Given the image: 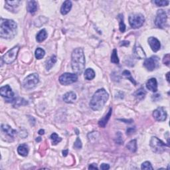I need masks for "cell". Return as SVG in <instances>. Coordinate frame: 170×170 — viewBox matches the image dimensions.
I'll list each match as a JSON object with an SVG mask.
<instances>
[{"mask_svg":"<svg viewBox=\"0 0 170 170\" xmlns=\"http://www.w3.org/2000/svg\"><path fill=\"white\" fill-rule=\"evenodd\" d=\"M5 4H7L6 9L10 11H13L16 10L17 7H19V5L21 4L20 1H5Z\"/></svg>","mask_w":170,"mask_h":170,"instance_id":"44dd1931","label":"cell"},{"mask_svg":"<svg viewBox=\"0 0 170 170\" xmlns=\"http://www.w3.org/2000/svg\"><path fill=\"white\" fill-rule=\"evenodd\" d=\"M154 3L155 4H156L157 6H160V7H162V6H167V5H168L169 4V1H166V0H162V1H154Z\"/></svg>","mask_w":170,"mask_h":170,"instance_id":"836d02e7","label":"cell"},{"mask_svg":"<svg viewBox=\"0 0 170 170\" xmlns=\"http://www.w3.org/2000/svg\"><path fill=\"white\" fill-rule=\"evenodd\" d=\"M45 55V51L41 48H37L35 50V55L37 59H41L44 57Z\"/></svg>","mask_w":170,"mask_h":170,"instance_id":"f546056e","label":"cell"},{"mask_svg":"<svg viewBox=\"0 0 170 170\" xmlns=\"http://www.w3.org/2000/svg\"><path fill=\"white\" fill-rule=\"evenodd\" d=\"M50 138L52 142V144L54 146L59 144V143L61 142L62 140V138H60V137H59L56 133H53L51 135H50Z\"/></svg>","mask_w":170,"mask_h":170,"instance_id":"f1b7e54d","label":"cell"},{"mask_svg":"<svg viewBox=\"0 0 170 170\" xmlns=\"http://www.w3.org/2000/svg\"><path fill=\"white\" fill-rule=\"evenodd\" d=\"M1 129L2 132H4L10 137H11V138H13V137L16 136L17 134V131L16 130H13V128H11V127L8 126V125L2 124Z\"/></svg>","mask_w":170,"mask_h":170,"instance_id":"9a60e30c","label":"cell"},{"mask_svg":"<svg viewBox=\"0 0 170 170\" xmlns=\"http://www.w3.org/2000/svg\"><path fill=\"white\" fill-rule=\"evenodd\" d=\"M126 148L129 150L131 152H136L137 150V141L136 140H132L130 142H128V144L126 146Z\"/></svg>","mask_w":170,"mask_h":170,"instance_id":"4316f807","label":"cell"},{"mask_svg":"<svg viewBox=\"0 0 170 170\" xmlns=\"http://www.w3.org/2000/svg\"><path fill=\"white\" fill-rule=\"evenodd\" d=\"M72 2L69 0L68 1H65L63 4H62L61 8V13L62 15H67L68 13H69L71 8H72Z\"/></svg>","mask_w":170,"mask_h":170,"instance_id":"ac0fdd59","label":"cell"},{"mask_svg":"<svg viewBox=\"0 0 170 170\" xmlns=\"http://www.w3.org/2000/svg\"><path fill=\"white\" fill-rule=\"evenodd\" d=\"M19 50V46H16V47H14L13 48L10 49L9 51H7L6 53H5L4 56H3V57H2L3 61L6 64L12 63V62H14L17 58Z\"/></svg>","mask_w":170,"mask_h":170,"instance_id":"52a82bcc","label":"cell"},{"mask_svg":"<svg viewBox=\"0 0 170 170\" xmlns=\"http://www.w3.org/2000/svg\"><path fill=\"white\" fill-rule=\"evenodd\" d=\"M134 95L137 100H142L145 98L146 95V92L143 88H140L134 94Z\"/></svg>","mask_w":170,"mask_h":170,"instance_id":"d4e9b609","label":"cell"},{"mask_svg":"<svg viewBox=\"0 0 170 170\" xmlns=\"http://www.w3.org/2000/svg\"><path fill=\"white\" fill-rule=\"evenodd\" d=\"M0 94L1 97L6 98L7 102H13L14 100V93L9 85L2 86L0 89Z\"/></svg>","mask_w":170,"mask_h":170,"instance_id":"8fae6325","label":"cell"},{"mask_svg":"<svg viewBox=\"0 0 170 170\" xmlns=\"http://www.w3.org/2000/svg\"><path fill=\"white\" fill-rule=\"evenodd\" d=\"M76 99V94L74 92H68L64 95L63 100L66 103H73Z\"/></svg>","mask_w":170,"mask_h":170,"instance_id":"e0dca14e","label":"cell"},{"mask_svg":"<svg viewBox=\"0 0 170 170\" xmlns=\"http://www.w3.org/2000/svg\"><path fill=\"white\" fill-rule=\"evenodd\" d=\"M118 19L119 20V29L122 33H124L126 31V25L124 22V16L122 14H119L118 16Z\"/></svg>","mask_w":170,"mask_h":170,"instance_id":"83f0119b","label":"cell"},{"mask_svg":"<svg viewBox=\"0 0 170 170\" xmlns=\"http://www.w3.org/2000/svg\"><path fill=\"white\" fill-rule=\"evenodd\" d=\"M108 98L109 95L108 92L105 91V89H98L91 98L90 102L91 108L94 111L100 110L105 105Z\"/></svg>","mask_w":170,"mask_h":170,"instance_id":"3957f363","label":"cell"},{"mask_svg":"<svg viewBox=\"0 0 170 170\" xmlns=\"http://www.w3.org/2000/svg\"><path fill=\"white\" fill-rule=\"evenodd\" d=\"M144 66L149 71H153L159 67V58L157 56H152L148 59H146Z\"/></svg>","mask_w":170,"mask_h":170,"instance_id":"30bf717a","label":"cell"},{"mask_svg":"<svg viewBox=\"0 0 170 170\" xmlns=\"http://www.w3.org/2000/svg\"><path fill=\"white\" fill-rule=\"evenodd\" d=\"M150 147L152 151L156 154H162L166 151L167 146L157 137H152L150 140Z\"/></svg>","mask_w":170,"mask_h":170,"instance_id":"277c9868","label":"cell"},{"mask_svg":"<svg viewBox=\"0 0 170 170\" xmlns=\"http://www.w3.org/2000/svg\"><path fill=\"white\" fill-rule=\"evenodd\" d=\"M168 19V16L166 11L163 10H159L157 11L156 19H155V25L158 28L163 29L166 26Z\"/></svg>","mask_w":170,"mask_h":170,"instance_id":"9c48e42d","label":"cell"},{"mask_svg":"<svg viewBox=\"0 0 170 170\" xmlns=\"http://www.w3.org/2000/svg\"><path fill=\"white\" fill-rule=\"evenodd\" d=\"M71 67L74 73L81 74L85 67V56L82 48L74 49L71 55Z\"/></svg>","mask_w":170,"mask_h":170,"instance_id":"6da1fadb","label":"cell"},{"mask_svg":"<svg viewBox=\"0 0 170 170\" xmlns=\"http://www.w3.org/2000/svg\"><path fill=\"white\" fill-rule=\"evenodd\" d=\"M37 2L35 1H29L27 5V10L28 12L33 14L37 11Z\"/></svg>","mask_w":170,"mask_h":170,"instance_id":"ffe728a7","label":"cell"},{"mask_svg":"<svg viewBox=\"0 0 170 170\" xmlns=\"http://www.w3.org/2000/svg\"><path fill=\"white\" fill-rule=\"evenodd\" d=\"M135 132V129L133 128H130L127 130V134H132Z\"/></svg>","mask_w":170,"mask_h":170,"instance_id":"ab89813d","label":"cell"},{"mask_svg":"<svg viewBox=\"0 0 170 170\" xmlns=\"http://www.w3.org/2000/svg\"><path fill=\"white\" fill-rule=\"evenodd\" d=\"M148 41V44L150 45L151 50H153L154 52H157L160 49L161 44H160V41L158 40L157 38L154 37H149Z\"/></svg>","mask_w":170,"mask_h":170,"instance_id":"4fadbf2b","label":"cell"},{"mask_svg":"<svg viewBox=\"0 0 170 170\" xmlns=\"http://www.w3.org/2000/svg\"><path fill=\"white\" fill-rule=\"evenodd\" d=\"M47 36H48V34H47V32L45 29H42L36 35V39L39 43L43 42V41H45L47 39Z\"/></svg>","mask_w":170,"mask_h":170,"instance_id":"603a6c76","label":"cell"},{"mask_svg":"<svg viewBox=\"0 0 170 170\" xmlns=\"http://www.w3.org/2000/svg\"><path fill=\"white\" fill-rule=\"evenodd\" d=\"M95 77V73L92 68H87L85 72V78L88 80H91Z\"/></svg>","mask_w":170,"mask_h":170,"instance_id":"484cf974","label":"cell"},{"mask_svg":"<svg viewBox=\"0 0 170 170\" xmlns=\"http://www.w3.org/2000/svg\"><path fill=\"white\" fill-rule=\"evenodd\" d=\"M153 116L157 121L163 122L166 120L167 113L163 108H162V107H159V108H157L154 111Z\"/></svg>","mask_w":170,"mask_h":170,"instance_id":"7c38bea8","label":"cell"},{"mask_svg":"<svg viewBox=\"0 0 170 170\" xmlns=\"http://www.w3.org/2000/svg\"><path fill=\"white\" fill-rule=\"evenodd\" d=\"M102 170H107V169H110V166L108 164H106V163H102L100 165V168Z\"/></svg>","mask_w":170,"mask_h":170,"instance_id":"74e56055","label":"cell"},{"mask_svg":"<svg viewBox=\"0 0 170 170\" xmlns=\"http://www.w3.org/2000/svg\"><path fill=\"white\" fill-rule=\"evenodd\" d=\"M88 169H98V168L97 165L96 163H92V164H91V165L89 166Z\"/></svg>","mask_w":170,"mask_h":170,"instance_id":"f35d334b","label":"cell"},{"mask_svg":"<svg viewBox=\"0 0 170 170\" xmlns=\"http://www.w3.org/2000/svg\"><path fill=\"white\" fill-rule=\"evenodd\" d=\"M82 146V144L81 140H80L79 138H77L75 142H74V148H75L76 149H81Z\"/></svg>","mask_w":170,"mask_h":170,"instance_id":"d590c367","label":"cell"},{"mask_svg":"<svg viewBox=\"0 0 170 170\" xmlns=\"http://www.w3.org/2000/svg\"><path fill=\"white\" fill-rule=\"evenodd\" d=\"M39 82V77L38 74H31L25 79L23 82V86L27 90H31L37 85Z\"/></svg>","mask_w":170,"mask_h":170,"instance_id":"5b68a950","label":"cell"},{"mask_svg":"<svg viewBox=\"0 0 170 170\" xmlns=\"http://www.w3.org/2000/svg\"><path fill=\"white\" fill-rule=\"evenodd\" d=\"M68 150H65L62 151V156H63L64 157H66L67 156V154H68Z\"/></svg>","mask_w":170,"mask_h":170,"instance_id":"b9f144b4","label":"cell"},{"mask_svg":"<svg viewBox=\"0 0 170 170\" xmlns=\"http://www.w3.org/2000/svg\"><path fill=\"white\" fill-rule=\"evenodd\" d=\"M39 134L40 135H43V134H45V130L43 129L40 130L39 131Z\"/></svg>","mask_w":170,"mask_h":170,"instance_id":"7bdbcfd3","label":"cell"},{"mask_svg":"<svg viewBox=\"0 0 170 170\" xmlns=\"http://www.w3.org/2000/svg\"><path fill=\"white\" fill-rule=\"evenodd\" d=\"M141 169H151V170H153V167H152L150 162H145L144 163H143L142 164Z\"/></svg>","mask_w":170,"mask_h":170,"instance_id":"d6a6232c","label":"cell"},{"mask_svg":"<svg viewBox=\"0 0 170 170\" xmlns=\"http://www.w3.org/2000/svg\"><path fill=\"white\" fill-rule=\"evenodd\" d=\"M17 152L20 156L25 157L28 155L29 153V147L27 144H22L17 148Z\"/></svg>","mask_w":170,"mask_h":170,"instance_id":"7402d4cb","label":"cell"},{"mask_svg":"<svg viewBox=\"0 0 170 170\" xmlns=\"http://www.w3.org/2000/svg\"><path fill=\"white\" fill-rule=\"evenodd\" d=\"M59 82L62 85H68L75 82L78 80V76L74 73H65L59 77Z\"/></svg>","mask_w":170,"mask_h":170,"instance_id":"ba28073f","label":"cell"},{"mask_svg":"<svg viewBox=\"0 0 170 170\" xmlns=\"http://www.w3.org/2000/svg\"><path fill=\"white\" fill-rule=\"evenodd\" d=\"M169 73H167V74H166V78H167V80H168V82H169Z\"/></svg>","mask_w":170,"mask_h":170,"instance_id":"ee69618b","label":"cell"},{"mask_svg":"<svg viewBox=\"0 0 170 170\" xmlns=\"http://www.w3.org/2000/svg\"><path fill=\"white\" fill-rule=\"evenodd\" d=\"M116 142L118 144H123V140H122V135L121 132H117L116 134Z\"/></svg>","mask_w":170,"mask_h":170,"instance_id":"e575fe53","label":"cell"},{"mask_svg":"<svg viewBox=\"0 0 170 170\" xmlns=\"http://www.w3.org/2000/svg\"><path fill=\"white\" fill-rule=\"evenodd\" d=\"M122 74H123V75L126 77V79H128V80H130L134 85H136V82L135 81V80L133 79V77L132 76V74H131V73L129 71H124L123 73H122Z\"/></svg>","mask_w":170,"mask_h":170,"instance_id":"1f68e13d","label":"cell"},{"mask_svg":"<svg viewBox=\"0 0 170 170\" xmlns=\"http://www.w3.org/2000/svg\"><path fill=\"white\" fill-rule=\"evenodd\" d=\"M111 62L112 63L114 64H119V59L117 54V50L114 49L112 50V55H111Z\"/></svg>","mask_w":170,"mask_h":170,"instance_id":"4dcf8cb0","label":"cell"},{"mask_svg":"<svg viewBox=\"0 0 170 170\" xmlns=\"http://www.w3.org/2000/svg\"><path fill=\"white\" fill-rule=\"evenodd\" d=\"M112 108H110L108 110V112L107 114L104 116V117L98 121V125L101 128H104L106 126V125L108 123V122L109 120V119L110 118V116L112 115Z\"/></svg>","mask_w":170,"mask_h":170,"instance_id":"d6986e66","label":"cell"},{"mask_svg":"<svg viewBox=\"0 0 170 170\" xmlns=\"http://www.w3.org/2000/svg\"><path fill=\"white\" fill-rule=\"evenodd\" d=\"M17 25L13 20L1 19L0 21V37L5 39H11L16 36Z\"/></svg>","mask_w":170,"mask_h":170,"instance_id":"7a4b0ae2","label":"cell"},{"mask_svg":"<svg viewBox=\"0 0 170 170\" xmlns=\"http://www.w3.org/2000/svg\"><path fill=\"white\" fill-rule=\"evenodd\" d=\"M163 62L164 65H166L167 66H169L170 62V59H169V54H167L163 56Z\"/></svg>","mask_w":170,"mask_h":170,"instance_id":"8d00e7d4","label":"cell"},{"mask_svg":"<svg viewBox=\"0 0 170 170\" xmlns=\"http://www.w3.org/2000/svg\"><path fill=\"white\" fill-rule=\"evenodd\" d=\"M146 88L149 91L151 92H156L157 91V80L155 78H151L148 80L146 82Z\"/></svg>","mask_w":170,"mask_h":170,"instance_id":"2e32d148","label":"cell"},{"mask_svg":"<svg viewBox=\"0 0 170 170\" xmlns=\"http://www.w3.org/2000/svg\"><path fill=\"white\" fill-rule=\"evenodd\" d=\"M56 61H57V59H56L55 55H52L51 56H50L48 60L46 61V63H45L46 69L47 71H49L50 68L54 66L55 64L56 63Z\"/></svg>","mask_w":170,"mask_h":170,"instance_id":"cb8c5ba5","label":"cell"},{"mask_svg":"<svg viewBox=\"0 0 170 170\" xmlns=\"http://www.w3.org/2000/svg\"><path fill=\"white\" fill-rule=\"evenodd\" d=\"M130 45L129 41H122V42H121L120 45L121 46H128V45Z\"/></svg>","mask_w":170,"mask_h":170,"instance_id":"60d3db41","label":"cell"},{"mask_svg":"<svg viewBox=\"0 0 170 170\" xmlns=\"http://www.w3.org/2000/svg\"><path fill=\"white\" fill-rule=\"evenodd\" d=\"M134 55L136 58L138 59H143L146 58V53L144 52V49L142 47L139 45H136L134 48Z\"/></svg>","mask_w":170,"mask_h":170,"instance_id":"5bb4252c","label":"cell"},{"mask_svg":"<svg viewBox=\"0 0 170 170\" xmlns=\"http://www.w3.org/2000/svg\"><path fill=\"white\" fill-rule=\"evenodd\" d=\"M41 140V138H40V137H39V138H37L36 139V141H37V142H40Z\"/></svg>","mask_w":170,"mask_h":170,"instance_id":"f6af8a7d","label":"cell"},{"mask_svg":"<svg viewBox=\"0 0 170 170\" xmlns=\"http://www.w3.org/2000/svg\"><path fill=\"white\" fill-rule=\"evenodd\" d=\"M145 18L141 13H132L129 17V23L133 29H138L144 24Z\"/></svg>","mask_w":170,"mask_h":170,"instance_id":"8992f818","label":"cell"}]
</instances>
